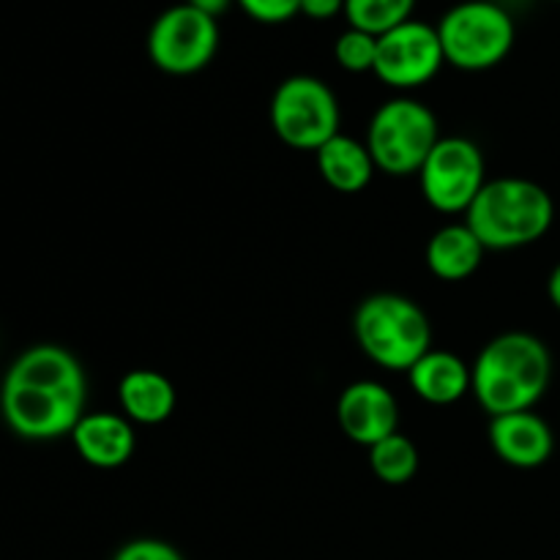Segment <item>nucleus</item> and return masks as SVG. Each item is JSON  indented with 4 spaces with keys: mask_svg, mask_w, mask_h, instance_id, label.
I'll list each match as a JSON object with an SVG mask.
<instances>
[{
    "mask_svg": "<svg viewBox=\"0 0 560 560\" xmlns=\"http://www.w3.org/2000/svg\"><path fill=\"white\" fill-rule=\"evenodd\" d=\"M85 399L88 377L80 361L60 345H36L11 364L0 410L20 438L55 441L71 435L85 416Z\"/></svg>",
    "mask_w": 560,
    "mask_h": 560,
    "instance_id": "obj_1",
    "label": "nucleus"
},
{
    "mask_svg": "<svg viewBox=\"0 0 560 560\" xmlns=\"http://www.w3.org/2000/svg\"><path fill=\"white\" fill-rule=\"evenodd\" d=\"M470 394L490 419L534 410L552 381L550 348L528 331H506L476 355Z\"/></svg>",
    "mask_w": 560,
    "mask_h": 560,
    "instance_id": "obj_2",
    "label": "nucleus"
},
{
    "mask_svg": "<svg viewBox=\"0 0 560 560\" xmlns=\"http://www.w3.org/2000/svg\"><path fill=\"white\" fill-rule=\"evenodd\" d=\"M556 222V200L541 184L520 175L487 180L465 211V224L485 249L512 252L536 244Z\"/></svg>",
    "mask_w": 560,
    "mask_h": 560,
    "instance_id": "obj_3",
    "label": "nucleus"
},
{
    "mask_svg": "<svg viewBox=\"0 0 560 560\" xmlns=\"http://www.w3.org/2000/svg\"><path fill=\"white\" fill-rule=\"evenodd\" d=\"M353 334L361 353L392 372H408L432 348L430 317L413 299L399 293H375L361 301Z\"/></svg>",
    "mask_w": 560,
    "mask_h": 560,
    "instance_id": "obj_4",
    "label": "nucleus"
},
{
    "mask_svg": "<svg viewBox=\"0 0 560 560\" xmlns=\"http://www.w3.org/2000/svg\"><path fill=\"white\" fill-rule=\"evenodd\" d=\"M441 140L438 115L413 96H394L372 113L366 126V148L377 173L408 178L419 175L421 164Z\"/></svg>",
    "mask_w": 560,
    "mask_h": 560,
    "instance_id": "obj_5",
    "label": "nucleus"
},
{
    "mask_svg": "<svg viewBox=\"0 0 560 560\" xmlns=\"http://www.w3.org/2000/svg\"><path fill=\"white\" fill-rule=\"evenodd\" d=\"M443 58L459 71H487L509 58L517 25L506 5L495 0L454 3L438 22Z\"/></svg>",
    "mask_w": 560,
    "mask_h": 560,
    "instance_id": "obj_6",
    "label": "nucleus"
},
{
    "mask_svg": "<svg viewBox=\"0 0 560 560\" xmlns=\"http://www.w3.org/2000/svg\"><path fill=\"white\" fill-rule=\"evenodd\" d=\"M271 129L284 145L295 151H312L339 135L337 93L312 74H293L282 80L268 104Z\"/></svg>",
    "mask_w": 560,
    "mask_h": 560,
    "instance_id": "obj_7",
    "label": "nucleus"
},
{
    "mask_svg": "<svg viewBox=\"0 0 560 560\" xmlns=\"http://www.w3.org/2000/svg\"><path fill=\"white\" fill-rule=\"evenodd\" d=\"M148 58L159 71L189 77L206 69L219 52V20L178 3L164 9L148 31Z\"/></svg>",
    "mask_w": 560,
    "mask_h": 560,
    "instance_id": "obj_8",
    "label": "nucleus"
},
{
    "mask_svg": "<svg viewBox=\"0 0 560 560\" xmlns=\"http://www.w3.org/2000/svg\"><path fill=\"white\" fill-rule=\"evenodd\" d=\"M485 184V153L468 137H441L419 170L421 197L441 213L468 211Z\"/></svg>",
    "mask_w": 560,
    "mask_h": 560,
    "instance_id": "obj_9",
    "label": "nucleus"
},
{
    "mask_svg": "<svg viewBox=\"0 0 560 560\" xmlns=\"http://www.w3.org/2000/svg\"><path fill=\"white\" fill-rule=\"evenodd\" d=\"M446 66L441 36L430 22L408 20L377 36V58L372 74L399 93L416 91L441 74Z\"/></svg>",
    "mask_w": 560,
    "mask_h": 560,
    "instance_id": "obj_10",
    "label": "nucleus"
},
{
    "mask_svg": "<svg viewBox=\"0 0 560 560\" xmlns=\"http://www.w3.org/2000/svg\"><path fill=\"white\" fill-rule=\"evenodd\" d=\"M337 421L348 441L372 448L399 432L397 397L377 381H355L339 394Z\"/></svg>",
    "mask_w": 560,
    "mask_h": 560,
    "instance_id": "obj_11",
    "label": "nucleus"
},
{
    "mask_svg": "<svg viewBox=\"0 0 560 560\" xmlns=\"http://www.w3.org/2000/svg\"><path fill=\"white\" fill-rule=\"evenodd\" d=\"M490 446L501 463L534 470L550 463L556 452V432L539 413L520 410L490 419Z\"/></svg>",
    "mask_w": 560,
    "mask_h": 560,
    "instance_id": "obj_12",
    "label": "nucleus"
},
{
    "mask_svg": "<svg viewBox=\"0 0 560 560\" xmlns=\"http://www.w3.org/2000/svg\"><path fill=\"white\" fill-rule=\"evenodd\" d=\"M71 443L88 465L98 470L124 468L137 448L135 424L124 413H85L71 430Z\"/></svg>",
    "mask_w": 560,
    "mask_h": 560,
    "instance_id": "obj_13",
    "label": "nucleus"
},
{
    "mask_svg": "<svg viewBox=\"0 0 560 560\" xmlns=\"http://www.w3.org/2000/svg\"><path fill=\"white\" fill-rule=\"evenodd\" d=\"M408 383L416 397L424 399L427 405L446 408V405L468 397L470 386H474V375H470V366L457 353L430 348L408 370Z\"/></svg>",
    "mask_w": 560,
    "mask_h": 560,
    "instance_id": "obj_14",
    "label": "nucleus"
},
{
    "mask_svg": "<svg viewBox=\"0 0 560 560\" xmlns=\"http://www.w3.org/2000/svg\"><path fill=\"white\" fill-rule=\"evenodd\" d=\"M120 413L131 424L156 427L173 419L178 392L175 383L159 370H131L118 383Z\"/></svg>",
    "mask_w": 560,
    "mask_h": 560,
    "instance_id": "obj_15",
    "label": "nucleus"
},
{
    "mask_svg": "<svg viewBox=\"0 0 560 560\" xmlns=\"http://www.w3.org/2000/svg\"><path fill=\"white\" fill-rule=\"evenodd\" d=\"M485 244L476 238L468 224H446L427 241L424 262L432 277L443 282H465L485 262Z\"/></svg>",
    "mask_w": 560,
    "mask_h": 560,
    "instance_id": "obj_16",
    "label": "nucleus"
},
{
    "mask_svg": "<svg viewBox=\"0 0 560 560\" xmlns=\"http://www.w3.org/2000/svg\"><path fill=\"white\" fill-rule=\"evenodd\" d=\"M315 162L320 178L339 195H359L372 184L377 173L366 142L345 137L342 131L331 137L323 148H317Z\"/></svg>",
    "mask_w": 560,
    "mask_h": 560,
    "instance_id": "obj_17",
    "label": "nucleus"
},
{
    "mask_svg": "<svg viewBox=\"0 0 560 560\" xmlns=\"http://www.w3.org/2000/svg\"><path fill=\"white\" fill-rule=\"evenodd\" d=\"M419 446L402 432H394L370 448L372 474L388 487H402L413 481L419 474Z\"/></svg>",
    "mask_w": 560,
    "mask_h": 560,
    "instance_id": "obj_18",
    "label": "nucleus"
},
{
    "mask_svg": "<svg viewBox=\"0 0 560 560\" xmlns=\"http://www.w3.org/2000/svg\"><path fill=\"white\" fill-rule=\"evenodd\" d=\"M416 0H345L348 27L364 31L370 36H383L402 22L413 20Z\"/></svg>",
    "mask_w": 560,
    "mask_h": 560,
    "instance_id": "obj_19",
    "label": "nucleus"
},
{
    "mask_svg": "<svg viewBox=\"0 0 560 560\" xmlns=\"http://www.w3.org/2000/svg\"><path fill=\"white\" fill-rule=\"evenodd\" d=\"M375 58H377V36H370L364 31H355L348 27L337 36L334 42V60H337L339 69L350 71V74H366V71H375Z\"/></svg>",
    "mask_w": 560,
    "mask_h": 560,
    "instance_id": "obj_20",
    "label": "nucleus"
},
{
    "mask_svg": "<svg viewBox=\"0 0 560 560\" xmlns=\"http://www.w3.org/2000/svg\"><path fill=\"white\" fill-rule=\"evenodd\" d=\"M249 20L260 25H282L301 14V0H235Z\"/></svg>",
    "mask_w": 560,
    "mask_h": 560,
    "instance_id": "obj_21",
    "label": "nucleus"
},
{
    "mask_svg": "<svg viewBox=\"0 0 560 560\" xmlns=\"http://www.w3.org/2000/svg\"><path fill=\"white\" fill-rule=\"evenodd\" d=\"M113 560H186L180 556L178 547H173L164 539H151V536H142V539L126 541L124 547H118Z\"/></svg>",
    "mask_w": 560,
    "mask_h": 560,
    "instance_id": "obj_22",
    "label": "nucleus"
},
{
    "mask_svg": "<svg viewBox=\"0 0 560 560\" xmlns=\"http://www.w3.org/2000/svg\"><path fill=\"white\" fill-rule=\"evenodd\" d=\"M301 14L315 22L334 20V16L345 14V0H301Z\"/></svg>",
    "mask_w": 560,
    "mask_h": 560,
    "instance_id": "obj_23",
    "label": "nucleus"
},
{
    "mask_svg": "<svg viewBox=\"0 0 560 560\" xmlns=\"http://www.w3.org/2000/svg\"><path fill=\"white\" fill-rule=\"evenodd\" d=\"M184 3H189L191 9L202 11V14L213 16V20H219L222 14H228L230 5L235 3V0H184Z\"/></svg>",
    "mask_w": 560,
    "mask_h": 560,
    "instance_id": "obj_24",
    "label": "nucleus"
},
{
    "mask_svg": "<svg viewBox=\"0 0 560 560\" xmlns=\"http://www.w3.org/2000/svg\"><path fill=\"white\" fill-rule=\"evenodd\" d=\"M547 295H550L552 306L560 312V262L556 268H552L550 279H547Z\"/></svg>",
    "mask_w": 560,
    "mask_h": 560,
    "instance_id": "obj_25",
    "label": "nucleus"
}]
</instances>
